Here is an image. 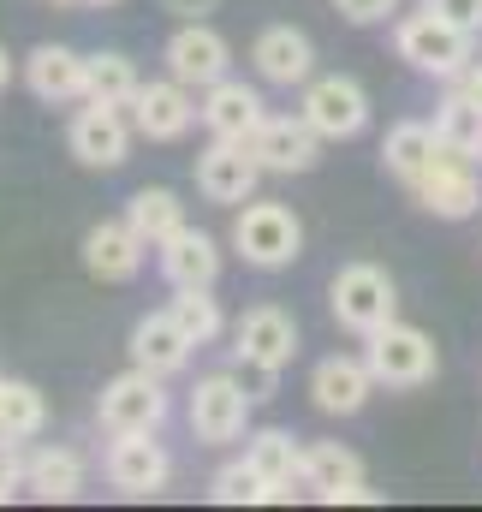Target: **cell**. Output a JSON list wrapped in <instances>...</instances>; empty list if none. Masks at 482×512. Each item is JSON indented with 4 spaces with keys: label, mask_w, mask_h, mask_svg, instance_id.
I'll return each mask as SVG.
<instances>
[{
    "label": "cell",
    "mask_w": 482,
    "mask_h": 512,
    "mask_svg": "<svg viewBox=\"0 0 482 512\" xmlns=\"http://www.w3.org/2000/svg\"><path fill=\"white\" fill-rule=\"evenodd\" d=\"M125 221H131L137 239L155 251V245H167V239L185 227V203H179V191H167V185H143V191H131Z\"/></svg>",
    "instance_id": "cell-26"
},
{
    "label": "cell",
    "mask_w": 482,
    "mask_h": 512,
    "mask_svg": "<svg viewBox=\"0 0 482 512\" xmlns=\"http://www.w3.org/2000/svg\"><path fill=\"white\" fill-rule=\"evenodd\" d=\"M84 483H90V465H84L78 447H36V453H24V495L60 507V501H78Z\"/></svg>",
    "instance_id": "cell-24"
},
{
    "label": "cell",
    "mask_w": 482,
    "mask_h": 512,
    "mask_svg": "<svg viewBox=\"0 0 482 512\" xmlns=\"http://www.w3.org/2000/svg\"><path fill=\"white\" fill-rule=\"evenodd\" d=\"M221 0H161V12H173V18H209Z\"/></svg>",
    "instance_id": "cell-36"
},
{
    "label": "cell",
    "mask_w": 482,
    "mask_h": 512,
    "mask_svg": "<svg viewBox=\"0 0 482 512\" xmlns=\"http://www.w3.org/2000/svg\"><path fill=\"white\" fill-rule=\"evenodd\" d=\"M155 262H161L167 286H215L221 280V245H215V233H203L191 221L167 245H155Z\"/></svg>",
    "instance_id": "cell-23"
},
{
    "label": "cell",
    "mask_w": 482,
    "mask_h": 512,
    "mask_svg": "<svg viewBox=\"0 0 482 512\" xmlns=\"http://www.w3.org/2000/svg\"><path fill=\"white\" fill-rule=\"evenodd\" d=\"M24 84H30L36 102L72 108V102L90 96V54H78V48H66V42H42V48L24 54Z\"/></svg>",
    "instance_id": "cell-18"
},
{
    "label": "cell",
    "mask_w": 482,
    "mask_h": 512,
    "mask_svg": "<svg viewBox=\"0 0 482 512\" xmlns=\"http://www.w3.org/2000/svg\"><path fill=\"white\" fill-rule=\"evenodd\" d=\"M143 239H137V227L131 221H96L90 233H84V268L96 274V280H108V286H125V280H137L143 274Z\"/></svg>",
    "instance_id": "cell-22"
},
{
    "label": "cell",
    "mask_w": 482,
    "mask_h": 512,
    "mask_svg": "<svg viewBox=\"0 0 482 512\" xmlns=\"http://www.w3.org/2000/svg\"><path fill=\"white\" fill-rule=\"evenodd\" d=\"M197 120L209 137H233V143H250V131L268 120V102H262V90L256 84H244V78H221V84H209V90H197Z\"/></svg>",
    "instance_id": "cell-19"
},
{
    "label": "cell",
    "mask_w": 482,
    "mask_h": 512,
    "mask_svg": "<svg viewBox=\"0 0 482 512\" xmlns=\"http://www.w3.org/2000/svg\"><path fill=\"white\" fill-rule=\"evenodd\" d=\"M197 197L203 203H221V209H239L256 197V185L268 179L262 173V161L250 155V143H233V137H215L203 155H197Z\"/></svg>",
    "instance_id": "cell-11"
},
{
    "label": "cell",
    "mask_w": 482,
    "mask_h": 512,
    "mask_svg": "<svg viewBox=\"0 0 482 512\" xmlns=\"http://www.w3.org/2000/svg\"><path fill=\"white\" fill-rule=\"evenodd\" d=\"M167 310H173V322L185 328L191 346H215L227 334V310H221L215 286H173V304Z\"/></svg>",
    "instance_id": "cell-28"
},
{
    "label": "cell",
    "mask_w": 482,
    "mask_h": 512,
    "mask_svg": "<svg viewBox=\"0 0 482 512\" xmlns=\"http://www.w3.org/2000/svg\"><path fill=\"white\" fill-rule=\"evenodd\" d=\"M250 155L262 161V173L274 179H298L322 161V137L304 126V114H268L262 126L250 131Z\"/></svg>",
    "instance_id": "cell-16"
},
{
    "label": "cell",
    "mask_w": 482,
    "mask_h": 512,
    "mask_svg": "<svg viewBox=\"0 0 482 512\" xmlns=\"http://www.w3.org/2000/svg\"><path fill=\"white\" fill-rule=\"evenodd\" d=\"M0 382H6V376H0Z\"/></svg>",
    "instance_id": "cell-40"
},
{
    "label": "cell",
    "mask_w": 482,
    "mask_h": 512,
    "mask_svg": "<svg viewBox=\"0 0 482 512\" xmlns=\"http://www.w3.org/2000/svg\"><path fill=\"white\" fill-rule=\"evenodd\" d=\"M54 6H114V0H54Z\"/></svg>",
    "instance_id": "cell-39"
},
{
    "label": "cell",
    "mask_w": 482,
    "mask_h": 512,
    "mask_svg": "<svg viewBox=\"0 0 482 512\" xmlns=\"http://www.w3.org/2000/svg\"><path fill=\"white\" fill-rule=\"evenodd\" d=\"M244 465L268 483L262 507H286L304 489V441L292 429H250L244 435Z\"/></svg>",
    "instance_id": "cell-15"
},
{
    "label": "cell",
    "mask_w": 482,
    "mask_h": 512,
    "mask_svg": "<svg viewBox=\"0 0 482 512\" xmlns=\"http://www.w3.org/2000/svg\"><path fill=\"white\" fill-rule=\"evenodd\" d=\"M435 131H441L447 149L482 155V108L465 96V84H447V96L435 102Z\"/></svg>",
    "instance_id": "cell-30"
},
{
    "label": "cell",
    "mask_w": 482,
    "mask_h": 512,
    "mask_svg": "<svg viewBox=\"0 0 482 512\" xmlns=\"http://www.w3.org/2000/svg\"><path fill=\"white\" fill-rule=\"evenodd\" d=\"M417 209H429L435 221H471L482 209V173H477V155H459L447 149L417 185H411Z\"/></svg>",
    "instance_id": "cell-12"
},
{
    "label": "cell",
    "mask_w": 482,
    "mask_h": 512,
    "mask_svg": "<svg viewBox=\"0 0 482 512\" xmlns=\"http://www.w3.org/2000/svg\"><path fill=\"white\" fill-rule=\"evenodd\" d=\"M459 84H465V96H471V102L482 108V60H471V72H465Z\"/></svg>",
    "instance_id": "cell-37"
},
{
    "label": "cell",
    "mask_w": 482,
    "mask_h": 512,
    "mask_svg": "<svg viewBox=\"0 0 482 512\" xmlns=\"http://www.w3.org/2000/svg\"><path fill=\"white\" fill-rule=\"evenodd\" d=\"M298 114L322 143H352V137L369 131V90L346 72H316L298 90Z\"/></svg>",
    "instance_id": "cell-6"
},
{
    "label": "cell",
    "mask_w": 482,
    "mask_h": 512,
    "mask_svg": "<svg viewBox=\"0 0 482 512\" xmlns=\"http://www.w3.org/2000/svg\"><path fill=\"white\" fill-rule=\"evenodd\" d=\"M102 471H108V483L120 489L125 501H149V495H161V489L173 483V453L155 441V429H143V435H114Z\"/></svg>",
    "instance_id": "cell-13"
},
{
    "label": "cell",
    "mask_w": 482,
    "mask_h": 512,
    "mask_svg": "<svg viewBox=\"0 0 482 512\" xmlns=\"http://www.w3.org/2000/svg\"><path fill=\"white\" fill-rule=\"evenodd\" d=\"M328 310H334V322L346 334L363 340V334H375V328H387L399 316V286H393V274L381 262H346L334 274V286H328Z\"/></svg>",
    "instance_id": "cell-4"
},
{
    "label": "cell",
    "mask_w": 482,
    "mask_h": 512,
    "mask_svg": "<svg viewBox=\"0 0 482 512\" xmlns=\"http://www.w3.org/2000/svg\"><path fill=\"white\" fill-rule=\"evenodd\" d=\"M209 501H215V507H262V501H268V483H262L244 459H233V465H221V471L209 477Z\"/></svg>",
    "instance_id": "cell-32"
},
{
    "label": "cell",
    "mask_w": 482,
    "mask_h": 512,
    "mask_svg": "<svg viewBox=\"0 0 482 512\" xmlns=\"http://www.w3.org/2000/svg\"><path fill=\"white\" fill-rule=\"evenodd\" d=\"M125 352H131V364L137 370H149V376H179L185 364H191V340H185V328L173 322V310H149V316H137L131 322V340H125Z\"/></svg>",
    "instance_id": "cell-20"
},
{
    "label": "cell",
    "mask_w": 482,
    "mask_h": 512,
    "mask_svg": "<svg viewBox=\"0 0 482 512\" xmlns=\"http://www.w3.org/2000/svg\"><path fill=\"white\" fill-rule=\"evenodd\" d=\"M250 405H256V393H250L233 370L197 376L191 405H185V423H191L197 447H233V441H244V435H250Z\"/></svg>",
    "instance_id": "cell-5"
},
{
    "label": "cell",
    "mask_w": 482,
    "mask_h": 512,
    "mask_svg": "<svg viewBox=\"0 0 482 512\" xmlns=\"http://www.w3.org/2000/svg\"><path fill=\"white\" fill-rule=\"evenodd\" d=\"M393 54H399L411 72H423V78L459 84V78L471 72V60H477V36L459 30L453 18L417 6V12H399V18H393Z\"/></svg>",
    "instance_id": "cell-1"
},
{
    "label": "cell",
    "mask_w": 482,
    "mask_h": 512,
    "mask_svg": "<svg viewBox=\"0 0 482 512\" xmlns=\"http://www.w3.org/2000/svg\"><path fill=\"white\" fill-rule=\"evenodd\" d=\"M429 12H441V18H453L459 30H471V36H482V0H423Z\"/></svg>",
    "instance_id": "cell-35"
},
{
    "label": "cell",
    "mask_w": 482,
    "mask_h": 512,
    "mask_svg": "<svg viewBox=\"0 0 482 512\" xmlns=\"http://www.w3.org/2000/svg\"><path fill=\"white\" fill-rule=\"evenodd\" d=\"M441 155H447V143H441L435 120H399V126L387 131V143H381V161H387V173L399 185H417Z\"/></svg>",
    "instance_id": "cell-25"
},
{
    "label": "cell",
    "mask_w": 482,
    "mask_h": 512,
    "mask_svg": "<svg viewBox=\"0 0 482 512\" xmlns=\"http://www.w3.org/2000/svg\"><path fill=\"white\" fill-rule=\"evenodd\" d=\"M161 60H167V78H179L191 90H209V84H221L233 72V42L209 18H179V30L167 36Z\"/></svg>",
    "instance_id": "cell-10"
},
{
    "label": "cell",
    "mask_w": 482,
    "mask_h": 512,
    "mask_svg": "<svg viewBox=\"0 0 482 512\" xmlns=\"http://www.w3.org/2000/svg\"><path fill=\"white\" fill-rule=\"evenodd\" d=\"M12 495H24V441H6L0 435V507Z\"/></svg>",
    "instance_id": "cell-33"
},
{
    "label": "cell",
    "mask_w": 482,
    "mask_h": 512,
    "mask_svg": "<svg viewBox=\"0 0 482 512\" xmlns=\"http://www.w3.org/2000/svg\"><path fill=\"white\" fill-rule=\"evenodd\" d=\"M233 358L250 376H262V382H274L280 370H292V358H298V322H292V310L250 304L233 322Z\"/></svg>",
    "instance_id": "cell-7"
},
{
    "label": "cell",
    "mask_w": 482,
    "mask_h": 512,
    "mask_svg": "<svg viewBox=\"0 0 482 512\" xmlns=\"http://www.w3.org/2000/svg\"><path fill=\"white\" fill-rule=\"evenodd\" d=\"M48 429V399L36 382H0V435L6 441H36Z\"/></svg>",
    "instance_id": "cell-29"
},
{
    "label": "cell",
    "mask_w": 482,
    "mask_h": 512,
    "mask_svg": "<svg viewBox=\"0 0 482 512\" xmlns=\"http://www.w3.org/2000/svg\"><path fill=\"white\" fill-rule=\"evenodd\" d=\"M334 12L346 24H387V18H399V0H334Z\"/></svg>",
    "instance_id": "cell-34"
},
{
    "label": "cell",
    "mask_w": 482,
    "mask_h": 512,
    "mask_svg": "<svg viewBox=\"0 0 482 512\" xmlns=\"http://www.w3.org/2000/svg\"><path fill=\"white\" fill-rule=\"evenodd\" d=\"M369 393H375V376L352 352H328L310 370V399H316L322 417H358L363 405H369Z\"/></svg>",
    "instance_id": "cell-21"
},
{
    "label": "cell",
    "mask_w": 482,
    "mask_h": 512,
    "mask_svg": "<svg viewBox=\"0 0 482 512\" xmlns=\"http://www.w3.org/2000/svg\"><path fill=\"white\" fill-rule=\"evenodd\" d=\"M125 114H131L137 137H149V143H179L185 131L197 126V90L179 84V78H149V84H137V96L125 102Z\"/></svg>",
    "instance_id": "cell-14"
},
{
    "label": "cell",
    "mask_w": 482,
    "mask_h": 512,
    "mask_svg": "<svg viewBox=\"0 0 482 512\" xmlns=\"http://www.w3.org/2000/svg\"><path fill=\"white\" fill-rule=\"evenodd\" d=\"M250 66H256V78L274 84V90H304V84L316 78V42H310L298 24H268V30H256V42H250Z\"/></svg>",
    "instance_id": "cell-17"
},
{
    "label": "cell",
    "mask_w": 482,
    "mask_h": 512,
    "mask_svg": "<svg viewBox=\"0 0 482 512\" xmlns=\"http://www.w3.org/2000/svg\"><path fill=\"white\" fill-rule=\"evenodd\" d=\"M137 66H131V54L120 48H102V54H90V102H114L125 108L131 96H137Z\"/></svg>",
    "instance_id": "cell-31"
},
{
    "label": "cell",
    "mask_w": 482,
    "mask_h": 512,
    "mask_svg": "<svg viewBox=\"0 0 482 512\" xmlns=\"http://www.w3.org/2000/svg\"><path fill=\"white\" fill-rule=\"evenodd\" d=\"M12 72H18V66H12V54H6V48H0V90H6V84H12Z\"/></svg>",
    "instance_id": "cell-38"
},
{
    "label": "cell",
    "mask_w": 482,
    "mask_h": 512,
    "mask_svg": "<svg viewBox=\"0 0 482 512\" xmlns=\"http://www.w3.org/2000/svg\"><path fill=\"white\" fill-rule=\"evenodd\" d=\"M358 477H363V459L352 447H340V441H304V489L316 501H328L334 489H346Z\"/></svg>",
    "instance_id": "cell-27"
},
{
    "label": "cell",
    "mask_w": 482,
    "mask_h": 512,
    "mask_svg": "<svg viewBox=\"0 0 482 512\" xmlns=\"http://www.w3.org/2000/svg\"><path fill=\"white\" fill-rule=\"evenodd\" d=\"M131 114L114 108V102H90L84 96V108L72 114V126H66V149L78 155V167H96V173H114L131 161Z\"/></svg>",
    "instance_id": "cell-9"
},
{
    "label": "cell",
    "mask_w": 482,
    "mask_h": 512,
    "mask_svg": "<svg viewBox=\"0 0 482 512\" xmlns=\"http://www.w3.org/2000/svg\"><path fill=\"white\" fill-rule=\"evenodd\" d=\"M96 423L108 435H143V429L161 435V423H167V387H161V376H149V370L131 364L114 382H102V393H96Z\"/></svg>",
    "instance_id": "cell-8"
},
{
    "label": "cell",
    "mask_w": 482,
    "mask_h": 512,
    "mask_svg": "<svg viewBox=\"0 0 482 512\" xmlns=\"http://www.w3.org/2000/svg\"><path fill=\"white\" fill-rule=\"evenodd\" d=\"M363 364H369L375 387L411 393V387H429L435 376H441V346H435L423 328H411V322L393 316L387 328L363 334Z\"/></svg>",
    "instance_id": "cell-3"
},
{
    "label": "cell",
    "mask_w": 482,
    "mask_h": 512,
    "mask_svg": "<svg viewBox=\"0 0 482 512\" xmlns=\"http://www.w3.org/2000/svg\"><path fill=\"white\" fill-rule=\"evenodd\" d=\"M233 251L244 256V268L280 274L304 256V221L274 197H250L233 209Z\"/></svg>",
    "instance_id": "cell-2"
}]
</instances>
